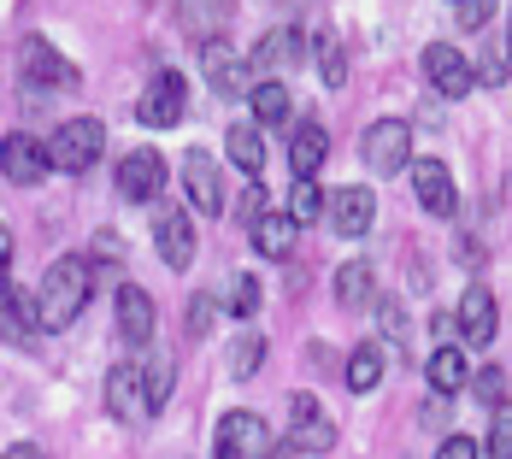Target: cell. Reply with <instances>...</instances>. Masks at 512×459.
Listing matches in <instances>:
<instances>
[{"label":"cell","instance_id":"5b68a950","mask_svg":"<svg viewBox=\"0 0 512 459\" xmlns=\"http://www.w3.org/2000/svg\"><path fill=\"white\" fill-rule=\"evenodd\" d=\"M48 142H36L30 130H12L6 142H0V177L6 183H18V189H36V183H48Z\"/></svg>","mask_w":512,"mask_h":459},{"label":"cell","instance_id":"d590c367","mask_svg":"<svg viewBox=\"0 0 512 459\" xmlns=\"http://www.w3.org/2000/svg\"><path fill=\"white\" fill-rule=\"evenodd\" d=\"M454 18H460V30H483L495 18V0H454Z\"/></svg>","mask_w":512,"mask_h":459},{"label":"cell","instance_id":"4dcf8cb0","mask_svg":"<svg viewBox=\"0 0 512 459\" xmlns=\"http://www.w3.org/2000/svg\"><path fill=\"white\" fill-rule=\"evenodd\" d=\"M289 218H295V224H318V218H324V189H318L312 177L295 183V195H289Z\"/></svg>","mask_w":512,"mask_h":459},{"label":"cell","instance_id":"52a82bcc","mask_svg":"<svg viewBox=\"0 0 512 459\" xmlns=\"http://www.w3.org/2000/svg\"><path fill=\"white\" fill-rule=\"evenodd\" d=\"M165 159H159L154 148H130L124 159H118V195L130 206H148V201H159V189H165Z\"/></svg>","mask_w":512,"mask_h":459},{"label":"cell","instance_id":"9a60e30c","mask_svg":"<svg viewBox=\"0 0 512 459\" xmlns=\"http://www.w3.org/2000/svg\"><path fill=\"white\" fill-rule=\"evenodd\" d=\"M183 189H189L195 212H206V218H218V212H224V177H218V159H212L206 148L183 153Z\"/></svg>","mask_w":512,"mask_h":459},{"label":"cell","instance_id":"7c38bea8","mask_svg":"<svg viewBox=\"0 0 512 459\" xmlns=\"http://www.w3.org/2000/svg\"><path fill=\"white\" fill-rule=\"evenodd\" d=\"M154 248L171 271H189L195 265V224L183 206H159L154 212Z\"/></svg>","mask_w":512,"mask_h":459},{"label":"cell","instance_id":"cb8c5ba5","mask_svg":"<svg viewBox=\"0 0 512 459\" xmlns=\"http://www.w3.org/2000/svg\"><path fill=\"white\" fill-rule=\"evenodd\" d=\"M224 153H230L248 177H265V130H259V124H230Z\"/></svg>","mask_w":512,"mask_h":459},{"label":"cell","instance_id":"8992f818","mask_svg":"<svg viewBox=\"0 0 512 459\" xmlns=\"http://www.w3.org/2000/svg\"><path fill=\"white\" fill-rule=\"evenodd\" d=\"M183 112H189V83L177 71H154V83L136 101V118L154 124V130H171V124H183Z\"/></svg>","mask_w":512,"mask_h":459},{"label":"cell","instance_id":"7bdbcfd3","mask_svg":"<svg viewBox=\"0 0 512 459\" xmlns=\"http://www.w3.org/2000/svg\"><path fill=\"white\" fill-rule=\"evenodd\" d=\"M507 59H512V18H507Z\"/></svg>","mask_w":512,"mask_h":459},{"label":"cell","instance_id":"d6a6232c","mask_svg":"<svg viewBox=\"0 0 512 459\" xmlns=\"http://www.w3.org/2000/svg\"><path fill=\"white\" fill-rule=\"evenodd\" d=\"M142 395H148V418L171 401V365H142Z\"/></svg>","mask_w":512,"mask_h":459},{"label":"cell","instance_id":"5bb4252c","mask_svg":"<svg viewBox=\"0 0 512 459\" xmlns=\"http://www.w3.org/2000/svg\"><path fill=\"white\" fill-rule=\"evenodd\" d=\"M412 195L430 218H454L460 206V189H454V171L442 159H412Z\"/></svg>","mask_w":512,"mask_h":459},{"label":"cell","instance_id":"1f68e13d","mask_svg":"<svg viewBox=\"0 0 512 459\" xmlns=\"http://www.w3.org/2000/svg\"><path fill=\"white\" fill-rule=\"evenodd\" d=\"M265 365V336H236L230 342V377H254Z\"/></svg>","mask_w":512,"mask_h":459},{"label":"cell","instance_id":"74e56055","mask_svg":"<svg viewBox=\"0 0 512 459\" xmlns=\"http://www.w3.org/2000/svg\"><path fill=\"white\" fill-rule=\"evenodd\" d=\"M477 454H483V442H471V436H460V430L436 442V459H477Z\"/></svg>","mask_w":512,"mask_h":459},{"label":"cell","instance_id":"4fadbf2b","mask_svg":"<svg viewBox=\"0 0 512 459\" xmlns=\"http://www.w3.org/2000/svg\"><path fill=\"white\" fill-rule=\"evenodd\" d=\"M42 330V318H36V295L30 289H18L12 283V271L0 277V342H12V348H30V336Z\"/></svg>","mask_w":512,"mask_h":459},{"label":"cell","instance_id":"8fae6325","mask_svg":"<svg viewBox=\"0 0 512 459\" xmlns=\"http://www.w3.org/2000/svg\"><path fill=\"white\" fill-rule=\"evenodd\" d=\"M201 71H206V83H212V95H224V101L248 95V65L236 59V48L224 36H206L201 42Z\"/></svg>","mask_w":512,"mask_h":459},{"label":"cell","instance_id":"d6986e66","mask_svg":"<svg viewBox=\"0 0 512 459\" xmlns=\"http://www.w3.org/2000/svg\"><path fill=\"white\" fill-rule=\"evenodd\" d=\"M460 336H465V348H489L495 342V295L483 283H471L460 295Z\"/></svg>","mask_w":512,"mask_h":459},{"label":"cell","instance_id":"6da1fadb","mask_svg":"<svg viewBox=\"0 0 512 459\" xmlns=\"http://www.w3.org/2000/svg\"><path fill=\"white\" fill-rule=\"evenodd\" d=\"M89 289H95V265L83 254H59L48 265V277H42V289H36V318H42V330H71L77 318H83V306H89Z\"/></svg>","mask_w":512,"mask_h":459},{"label":"cell","instance_id":"603a6c76","mask_svg":"<svg viewBox=\"0 0 512 459\" xmlns=\"http://www.w3.org/2000/svg\"><path fill=\"white\" fill-rule=\"evenodd\" d=\"M177 12H183V30L206 42V36H224V24H230L236 0H177Z\"/></svg>","mask_w":512,"mask_h":459},{"label":"cell","instance_id":"ac0fdd59","mask_svg":"<svg viewBox=\"0 0 512 459\" xmlns=\"http://www.w3.org/2000/svg\"><path fill=\"white\" fill-rule=\"evenodd\" d=\"M24 77L42 83V89H71V83H77V65L53 48L48 36H30V42H24Z\"/></svg>","mask_w":512,"mask_h":459},{"label":"cell","instance_id":"f35d334b","mask_svg":"<svg viewBox=\"0 0 512 459\" xmlns=\"http://www.w3.org/2000/svg\"><path fill=\"white\" fill-rule=\"evenodd\" d=\"M212 306H218V295H195V301H189V330H195V336L212 330Z\"/></svg>","mask_w":512,"mask_h":459},{"label":"cell","instance_id":"d4e9b609","mask_svg":"<svg viewBox=\"0 0 512 459\" xmlns=\"http://www.w3.org/2000/svg\"><path fill=\"white\" fill-rule=\"evenodd\" d=\"M283 454H330L336 448V424L318 412V418H301L295 430H289V442H277Z\"/></svg>","mask_w":512,"mask_h":459},{"label":"cell","instance_id":"8d00e7d4","mask_svg":"<svg viewBox=\"0 0 512 459\" xmlns=\"http://www.w3.org/2000/svg\"><path fill=\"white\" fill-rule=\"evenodd\" d=\"M377 318H383V336H389V342H401V336H407V312H401V301H383V295H377Z\"/></svg>","mask_w":512,"mask_h":459},{"label":"cell","instance_id":"3957f363","mask_svg":"<svg viewBox=\"0 0 512 459\" xmlns=\"http://www.w3.org/2000/svg\"><path fill=\"white\" fill-rule=\"evenodd\" d=\"M359 153H365V165H371L377 177H395V171H407V159H412V130H407V118H377V124H365Z\"/></svg>","mask_w":512,"mask_h":459},{"label":"cell","instance_id":"ab89813d","mask_svg":"<svg viewBox=\"0 0 512 459\" xmlns=\"http://www.w3.org/2000/svg\"><path fill=\"white\" fill-rule=\"evenodd\" d=\"M95 259H101V265L124 259V254H118V236H112V230H101V236H95Z\"/></svg>","mask_w":512,"mask_h":459},{"label":"cell","instance_id":"ffe728a7","mask_svg":"<svg viewBox=\"0 0 512 459\" xmlns=\"http://www.w3.org/2000/svg\"><path fill=\"white\" fill-rule=\"evenodd\" d=\"M248 236H254V248L265 259H289L295 254V236H301V224L289 218V212H259V218H248Z\"/></svg>","mask_w":512,"mask_h":459},{"label":"cell","instance_id":"9c48e42d","mask_svg":"<svg viewBox=\"0 0 512 459\" xmlns=\"http://www.w3.org/2000/svg\"><path fill=\"white\" fill-rule=\"evenodd\" d=\"M424 77H430V89H436L442 101H460V95H471V83H477L471 59H465L454 42H430V48H424Z\"/></svg>","mask_w":512,"mask_h":459},{"label":"cell","instance_id":"ba28073f","mask_svg":"<svg viewBox=\"0 0 512 459\" xmlns=\"http://www.w3.org/2000/svg\"><path fill=\"white\" fill-rule=\"evenodd\" d=\"M324 224H330L336 236L359 242V236L377 224V195H371V189H359V183L336 189V195H324Z\"/></svg>","mask_w":512,"mask_h":459},{"label":"cell","instance_id":"836d02e7","mask_svg":"<svg viewBox=\"0 0 512 459\" xmlns=\"http://www.w3.org/2000/svg\"><path fill=\"white\" fill-rule=\"evenodd\" d=\"M230 312H236V318H254L259 312V277L254 271H242V277H236V283H230Z\"/></svg>","mask_w":512,"mask_h":459},{"label":"cell","instance_id":"f1b7e54d","mask_svg":"<svg viewBox=\"0 0 512 459\" xmlns=\"http://www.w3.org/2000/svg\"><path fill=\"white\" fill-rule=\"evenodd\" d=\"M465 377H471V371H465L460 348H436V354H430V389H436V395H460Z\"/></svg>","mask_w":512,"mask_h":459},{"label":"cell","instance_id":"e575fe53","mask_svg":"<svg viewBox=\"0 0 512 459\" xmlns=\"http://www.w3.org/2000/svg\"><path fill=\"white\" fill-rule=\"evenodd\" d=\"M483 454H495V459H512V407H507V401L495 407V430L483 436Z\"/></svg>","mask_w":512,"mask_h":459},{"label":"cell","instance_id":"484cf974","mask_svg":"<svg viewBox=\"0 0 512 459\" xmlns=\"http://www.w3.org/2000/svg\"><path fill=\"white\" fill-rule=\"evenodd\" d=\"M336 301L342 306H371L377 301V271H371L365 259H348V265L336 271Z\"/></svg>","mask_w":512,"mask_h":459},{"label":"cell","instance_id":"277c9868","mask_svg":"<svg viewBox=\"0 0 512 459\" xmlns=\"http://www.w3.org/2000/svg\"><path fill=\"white\" fill-rule=\"evenodd\" d=\"M212 454H218V459H259V454H271V430H265V418L248 412V407L224 412V418H218V436H212Z\"/></svg>","mask_w":512,"mask_h":459},{"label":"cell","instance_id":"7a4b0ae2","mask_svg":"<svg viewBox=\"0 0 512 459\" xmlns=\"http://www.w3.org/2000/svg\"><path fill=\"white\" fill-rule=\"evenodd\" d=\"M106 148V124L101 118H89V112H77V118H65L59 130H53V142H48V165L53 171H89L95 159H101Z\"/></svg>","mask_w":512,"mask_h":459},{"label":"cell","instance_id":"44dd1931","mask_svg":"<svg viewBox=\"0 0 512 459\" xmlns=\"http://www.w3.org/2000/svg\"><path fill=\"white\" fill-rule=\"evenodd\" d=\"M248 106H254V124H259V130H283V124L295 118V101H289L283 77H259L254 89H248Z\"/></svg>","mask_w":512,"mask_h":459},{"label":"cell","instance_id":"f546056e","mask_svg":"<svg viewBox=\"0 0 512 459\" xmlns=\"http://www.w3.org/2000/svg\"><path fill=\"white\" fill-rule=\"evenodd\" d=\"M465 389H471V401L501 407V401H507V371H501V365H483L477 377H465Z\"/></svg>","mask_w":512,"mask_h":459},{"label":"cell","instance_id":"30bf717a","mask_svg":"<svg viewBox=\"0 0 512 459\" xmlns=\"http://www.w3.org/2000/svg\"><path fill=\"white\" fill-rule=\"evenodd\" d=\"M289 65H307V30H295V24H283V30H265L248 53V71L254 77H277V71H289Z\"/></svg>","mask_w":512,"mask_h":459},{"label":"cell","instance_id":"7402d4cb","mask_svg":"<svg viewBox=\"0 0 512 459\" xmlns=\"http://www.w3.org/2000/svg\"><path fill=\"white\" fill-rule=\"evenodd\" d=\"M324 159H330V130H324V124H295V136H289V165H295V177H318Z\"/></svg>","mask_w":512,"mask_h":459},{"label":"cell","instance_id":"e0dca14e","mask_svg":"<svg viewBox=\"0 0 512 459\" xmlns=\"http://www.w3.org/2000/svg\"><path fill=\"white\" fill-rule=\"evenodd\" d=\"M106 407H112V418H124V424L148 418V395H142V359H124V365H112V371H106Z\"/></svg>","mask_w":512,"mask_h":459},{"label":"cell","instance_id":"60d3db41","mask_svg":"<svg viewBox=\"0 0 512 459\" xmlns=\"http://www.w3.org/2000/svg\"><path fill=\"white\" fill-rule=\"evenodd\" d=\"M265 189H259V177H254V189H248V195H242V218H259V212H265Z\"/></svg>","mask_w":512,"mask_h":459},{"label":"cell","instance_id":"83f0119b","mask_svg":"<svg viewBox=\"0 0 512 459\" xmlns=\"http://www.w3.org/2000/svg\"><path fill=\"white\" fill-rule=\"evenodd\" d=\"M383 383V348L377 342H359L354 354H348V389L354 395H371Z\"/></svg>","mask_w":512,"mask_h":459},{"label":"cell","instance_id":"2e32d148","mask_svg":"<svg viewBox=\"0 0 512 459\" xmlns=\"http://www.w3.org/2000/svg\"><path fill=\"white\" fill-rule=\"evenodd\" d=\"M112 318H118L124 348H136V354H142V348L154 342V295H148V289L124 283V289H118V312H112Z\"/></svg>","mask_w":512,"mask_h":459},{"label":"cell","instance_id":"4316f807","mask_svg":"<svg viewBox=\"0 0 512 459\" xmlns=\"http://www.w3.org/2000/svg\"><path fill=\"white\" fill-rule=\"evenodd\" d=\"M307 53H318V77H324L330 89H342V83H348V53H342V42H336L330 30H312Z\"/></svg>","mask_w":512,"mask_h":459},{"label":"cell","instance_id":"b9f144b4","mask_svg":"<svg viewBox=\"0 0 512 459\" xmlns=\"http://www.w3.org/2000/svg\"><path fill=\"white\" fill-rule=\"evenodd\" d=\"M6 271H12V230L0 224V277H6Z\"/></svg>","mask_w":512,"mask_h":459}]
</instances>
